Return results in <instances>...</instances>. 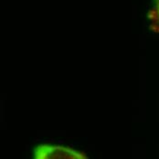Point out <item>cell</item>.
Wrapping results in <instances>:
<instances>
[{"label": "cell", "mask_w": 159, "mask_h": 159, "mask_svg": "<svg viewBox=\"0 0 159 159\" xmlns=\"http://www.w3.org/2000/svg\"><path fill=\"white\" fill-rule=\"evenodd\" d=\"M35 157L38 159L47 158H87L77 151L61 146L40 145L35 150Z\"/></svg>", "instance_id": "cell-1"}, {"label": "cell", "mask_w": 159, "mask_h": 159, "mask_svg": "<svg viewBox=\"0 0 159 159\" xmlns=\"http://www.w3.org/2000/svg\"><path fill=\"white\" fill-rule=\"evenodd\" d=\"M150 20V29L159 33V0H154V5L148 13Z\"/></svg>", "instance_id": "cell-2"}]
</instances>
